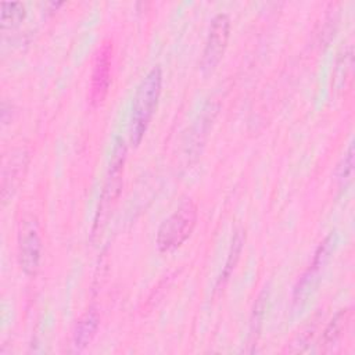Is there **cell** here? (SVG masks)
I'll return each instance as SVG.
<instances>
[{"mask_svg":"<svg viewBox=\"0 0 355 355\" xmlns=\"http://www.w3.org/2000/svg\"><path fill=\"white\" fill-rule=\"evenodd\" d=\"M162 90V71L159 67L151 68L140 80L130 115V141L137 146L144 137L151 118L157 110Z\"/></svg>","mask_w":355,"mask_h":355,"instance_id":"obj_1","label":"cell"},{"mask_svg":"<svg viewBox=\"0 0 355 355\" xmlns=\"http://www.w3.org/2000/svg\"><path fill=\"white\" fill-rule=\"evenodd\" d=\"M198 218L197 205L191 198H186L161 223L157 232V247L161 252L179 248L193 233Z\"/></svg>","mask_w":355,"mask_h":355,"instance_id":"obj_2","label":"cell"},{"mask_svg":"<svg viewBox=\"0 0 355 355\" xmlns=\"http://www.w3.org/2000/svg\"><path fill=\"white\" fill-rule=\"evenodd\" d=\"M18 262L28 276H35L42 258V240L36 216L25 215L18 227Z\"/></svg>","mask_w":355,"mask_h":355,"instance_id":"obj_3","label":"cell"},{"mask_svg":"<svg viewBox=\"0 0 355 355\" xmlns=\"http://www.w3.org/2000/svg\"><path fill=\"white\" fill-rule=\"evenodd\" d=\"M125 159H126V144L122 139H116L115 146H114V151H112V157H111V162H110L108 175H107V179H105V183H104V189H103V194H101L96 222H94L96 229L104 220L105 214L110 211L112 202L118 198V196L121 193Z\"/></svg>","mask_w":355,"mask_h":355,"instance_id":"obj_4","label":"cell"},{"mask_svg":"<svg viewBox=\"0 0 355 355\" xmlns=\"http://www.w3.org/2000/svg\"><path fill=\"white\" fill-rule=\"evenodd\" d=\"M230 36V19L226 14H218L209 26L208 37L202 51L201 69L205 73L212 72L220 62L227 47Z\"/></svg>","mask_w":355,"mask_h":355,"instance_id":"obj_5","label":"cell"},{"mask_svg":"<svg viewBox=\"0 0 355 355\" xmlns=\"http://www.w3.org/2000/svg\"><path fill=\"white\" fill-rule=\"evenodd\" d=\"M111 67H112V43L110 40H104L97 50L93 73H92L89 101L93 107L100 105L108 93L110 83H111Z\"/></svg>","mask_w":355,"mask_h":355,"instance_id":"obj_6","label":"cell"},{"mask_svg":"<svg viewBox=\"0 0 355 355\" xmlns=\"http://www.w3.org/2000/svg\"><path fill=\"white\" fill-rule=\"evenodd\" d=\"M336 244V236L330 234L329 237H326L323 240V243H320L319 248L315 252V257L312 259V263L309 265V268L306 269V272L301 276V279L298 280V284L295 287L294 291V302L297 305H300L302 301H305V298L309 294V290L315 286L319 272L322 269V266L326 263L327 258L330 257L333 248Z\"/></svg>","mask_w":355,"mask_h":355,"instance_id":"obj_7","label":"cell"},{"mask_svg":"<svg viewBox=\"0 0 355 355\" xmlns=\"http://www.w3.org/2000/svg\"><path fill=\"white\" fill-rule=\"evenodd\" d=\"M26 162H28V153L26 150H22V148L12 151L10 158L4 162L3 173H1V198L4 204L12 196L14 190L18 187L21 182V176L24 175Z\"/></svg>","mask_w":355,"mask_h":355,"instance_id":"obj_8","label":"cell"},{"mask_svg":"<svg viewBox=\"0 0 355 355\" xmlns=\"http://www.w3.org/2000/svg\"><path fill=\"white\" fill-rule=\"evenodd\" d=\"M98 322H100L98 313L93 308L87 309L86 313L78 320L73 331V338H72V345L76 351L83 349L92 343L98 329Z\"/></svg>","mask_w":355,"mask_h":355,"instance_id":"obj_9","label":"cell"},{"mask_svg":"<svg viewBox=\"0 0 355 355\" xmlns=\"http://www.w3.org/2000/svg\"><path fill=\"white\" fill-rule=\"evenodd\" d=\"M351 320H352V311H351V308L341 309L331 319V322L327 324V327L324 329L323 336H322L320 347L330 348V347L336 345L344 337L345 331L348 330V327L351 324Z\"/></svg>","mask_w":355,"mask_h":355,"instance_id":"obj_10","label":"cell"},{"mask_svg":"<svg viewBox=\"0 0 355 355\" xmlns=\"http://www.w3.org/2000/svg\"><path fill=\"white\" fill-rule=\"evenodd\" d=\"M1 29H12L25 18V6L22 3H1L0 6Z\"/></svg>","mask_w":355,"mask_h":355,"instance_id":"obj_11","label":"cell"},{"mask_svg":"<svg viewBox=\"0 0 355 355\" xmlns=\"http://www.w3.org/2000/svg\"><path fill=\"white\" fill-rule=\"evenodd\" d=\"M352 171H354V146L349 144L338 169H337V180L340 189H344L349 184L351 178H352Z\"/></svg>","mask_w":355,"mask_h":355,"instance_id":"obj_12","label":"cell"},{"mask_svg":"<svg viewBox=\"0 0 355 355\" xmlns=\"http://www.w3.org/2000/svg\"><path fill=\"white\" fill-rule=\"evenodd\" d=\"M243 234L241 232H237L234 234V239L232 241V247H230V252H229V257H227V261H226V265H225V269H223V273L220 275L219 277V284L223 283L229 276H230V272L232 269L234 268L239 257H240V252H241V247H243Z\"/></svg>","mask_w":355,"mask_h":355,"instance_id":"obj_13","label":"cell"},{"mask_svg":"<svg viewBox=\"0 0 355 355\" xmlns=\"http://www.w3.org/2000/svg\"><path fill=\"white\" fill-rule=\"evenodd\" d=\"M266 298H268V294L266 291H263L255 305H254V311H252V319H251V330H250V337H251V344L250 345H255V336H258L259 333V327H261V323H262V319H263V313H265V308H266Z\"/></svg>","mask_w":355,"mask_h":355,"instance_id":"obj_14","label":"cell"}]
</instances>
